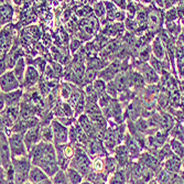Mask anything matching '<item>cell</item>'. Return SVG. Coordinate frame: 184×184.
<instances>
[{
  "label": "cell",
  "instance_id": "obj_1",
  "mask_svg": "<svg viewBox=\"0 0 184 184\" xmlns=\"http://www.w3.org/2000/svg\"><path fill=\"white\" fill-rule=\"evenodd\" d=\"M70 165L72 169H75L82 175L87 177L90 172H92L90 168L93 167V163L90 162L88 155L82 148L75 149V154L73 157V160L70 162Z\"/></svg>",
  "mask_w": 184,
  "mask_h": 184
},
{
  "label": "cell",
  "instance_id": "obj_2",
  "mask_svg": "<svg viewBox=\"0 0 184 184\" xmlns=\"http://www.w3.org/2000/svg\"><path fill=\"white\" fill-rule=\"evenodd\" d=\"M9 145L12 158H20L27 154V147L24 143V135L12 133L9 137Z\"/></svg>",
  "mask_w": 184,
  "mask_h": 184
},
{
  "label": "cell",
  "instance_id": "obj_3",
  "mask_svg": "<svg viewBox=\"0 0 184 184\" xmlns=\"http://www.w3.org/2000/svg\"><path fill=\"white\" fill-rule=\"evenodd\" d=\"M1 93H10L15 90H18L20 87V82L17 80L16 75L11 71H7L5 74L1 75Z\"/></svg>",
  "mask_w": 184,
  "mask_h": 184
},
{
  "label": "cell",
  "instance_id": "obj_4",
  "mask_svg": "<svg viewBox=\"0 0 184 184\" xmlns=\"http://www.w3.org/2000/svg\"><path fill=\"white\" fill-rule=\"evenodd\" d=\"M52 129H53L54 135V143L56 145H66L68 141V131L70 129L58 122V120L52 121Z\"/></svg>",
  "mask_w": 184,
  "mask_h": 184
},
{
  "label": "cell",
  "instance_id": "obj_5",
  "mask_svg": "<svg viewBox=\"0 0 184 184\" xmlns=\"http://www.w3.org/2000/svg\"><path fill=\"white\" fill-rule=\"evenodd\" d=\"M41 138V127L36 126L33 128H30L24 133V143H25L27 150L30 152L36 145H39Z\"/></svg>",
  "mask_w": 184,
  "mask_h": 184
},
{
  "label": "cell",
  "instance_id": "obj_6",
  "mask_svg": "<svg viewBox=\"0 0 184 184\" xmlns=\"http://www.w3.org/2000/svg\"><path fill=\"white\" fill-rule=\"evenodd\" d=\"M10 159H11V150L9 145V139L7 138V135L1 131V164L5 170H7L12 164V162H10Z\"/></svg>",
  "mask_w": 184,
  "mask_h": 184
},
{
  "label": "cell",
  "instance_id": "obj_7",
  "mask_svg": "<svg viewBox=\"0 0 184 184\" xmlns=\"http://www.w3.org/2000/svg\"><path fill=\"white\" fill-rule=\"evenodd\" d=\"M39 77V71L36 70L33 65H29L27 67V71H25V74H24V80L23 83H22V86L25 88H31L32 86H34L38 83Z\"/></svg>",
  "mask_w": 184,
  "mask_h": 184
},
{
  "label": "cell",
  "instance_id": "obj_8",
  "mask_svg": "<svg viewBox=\"0 0 184 184\" xmlns=\"http://www.w3.org/2000/svg\"><path fill=\"white\" fill-rule=\"evenodd\" d=\"M23 95L22 90H13L10 93H1V98L5 100L6 108L8 107H16L21 100V97Z\"/></svg>",
  "mask_w": 184,
  "mask_h": 184
},
{
  "label": "cell",
  "instance_id": "obj_9",
  "mask_svg": "<svg viewBox=\"0 0 184 184\" xmlns=\"http://www.w3.org/2000/svg\"><path fill=\"white\" fill-rule=\"evenodd\" d=\"M48 180V175L43 170L39 167H32L29 173V181L33 184H39Z\"/></svg>",
  "mask_w": 184,
  "mask_h": 184
},
{
  "label": "cell",
  "instance_id": "obj_10",
  "mask_svg": "<svg viewBox=\"0 0 184 184\" xmlns=\"http://www.w3.org/2000/svg\"><path fill=\"white\" fill-rule=\"evenodd\" d=\"M115 154H116V161L119 167H126L129 159V152L127 150L126 145H118L115 150Z\"/></svg>",
  "mask_w": 184,
  "mask_h": 184
},
{
  "label": "cell",
  "instance_id": "obj_11",
  "mask_svg": "<svg viewBox=\"0 0 184 184\" xmlns=\"http://www.w3.org/2000/svg\"><path fill=\"white\" fill-rule=\"evenodd\" d=\"M125 145H126L127 150H128L129 154H130L131 157L132 158L138 157L140 149H139L138 145H137V141L135 140V138H132L130 135H126V136H125Z\"/></svg>",
  "mask_w": 184,
  "mask_h": 184
},
{
  "label": "cell",
  "instance_id": "obj_12",
  "mask_svg": "<svg viewBox=\"0 0 184 184\" xmlns=\"http://www.w3.org/2000/svg\"><path fill=\"white\" fill-rule=\"evenodd\" d=\"M25 71H27V68H25V61H24L23 58H21L17 62L15 68H13V71H12V72H13V74L16 75V77H17V80L20 82V84H21V83H23Z\"/></svg>",
  "mask_w": 184,
  "mask_h": 184
},
{
  "label": "cell",
  "instance_id": "obj_13",
  "mask_svg": "<svg viewBox=\"0 0 184 184\" xmlns=\"http://www.w3.org/2000/svg\"><path fill=\"white\" fill-rule=\"evenodd\" d=\"M12 15H13V9L11 6L7 2L1 3V25H5L11 21Z\"/></svg>",
  "mask_w": 184,
  "mask_h": 184
},
{
  "label": "cell",
  "instance_id": "obj_14",
  "mask_svg": "<svg viewBox=\"0 0 184 184\" xmlns=\"http://www.w3.org/2000/svg\"><path fill=\"white\" fill-rule=\"evenodd\" d=\"M66 177H67L70 184H80L83 180V175L78 171H76L75 169H72V168L66 170Z\"/></svg>",
  "mask_w": 184,
  "mask_h": 184
},
{
  "label": "cell",
  "instance_id": "obj_15",
  "mask_svg": "<svg viewBox=\"0 0 184 184\" xmlns=\"http://www.w3.org/2000/svg\"><path fill=\"white\" fill-rule=\"evenodd\" d=\"M180 165H181V162H180L179 158L172 157L165 163V170L169 172H177L180 169Z\"/></svg>",
  "mask_w": 184,
  "mask_h": 184
},
{
  "label": "cell",
  "instance_id": "obj_16",
  "mask_svg": "<svg viewBox=\"0 0 184 184\" xmlns=\"http://www.w3.org/2000/svg\"><path fill=\"white\" fill-rule=\"evenodd\" d=\"M41 137L44 140V142H50L54 141V135L52 126H43L41 128Z\"/></svg>",
  "mask_w": 184,
  "mask_h": 184
},
{
  "label": "cell",
  "instance_id": "obj_17",
  "mask_svg": "<svg viewBox=\"0 0 184 184\" xmlns=\"http://www.w3.org/2000/svg\"><path fill=\"white\" fill-rule=\"evenodd\" d=\"M152 51H153L154 56L158 60H161V58H163V56H164V50H163V48H162L161 41L158 39V38L154 40V42H153V44H152Z\"/></svg>",
  "mask_w": 184,
  "mask_h": 184
},
{
  "label": "cell",
  "instance_id": "obj_18",
  "mask_svg": "<svg viewBox=\"0 0 184 184\" xmlns=\"http://www.w3.org/2000/svg\"><path fill=\"white\" fill-rule=\"evenodd\" d=\"M98 76H99V78L100 80H108V82H112L113 78H115L117 76V74L108 66V67H106V68H104V70L100 71V72L98 73Z\"/></svg>",
  "mask_w": 184,
  "mask_h": 184
},
{
  "label": "cell",
  "instance_id": "obj_19",
  "mask_svg": "<svg viewBox=\"0 0 184 184\" xmlns=\"http://www.w3.org/2000/svg\"><path fill=\"white\" fill-rule=\"evenodd\" d=\"M93 10H94V13L96 15L97 18H104V16L107 13L105 3L102 2V1H97V2H95Z\"/></svg>",
  "mask_w": 184,
  "mask_h": 184
},
{
  "label": "cell",
  "instance_id": "obj_20",
  "mask_svg": "<svg viewBox=\"0 0 184 184\" xmlns=\"http://www.w3.org/2000/svg\"><path fill=\"white\" fill-rule=\"evenodd\" d=\"M93 86H94V90L95 92L97 93V95L98 96H102V95L105 94V90L107 88L106 84H105V80H100V78H98V80H96L94 82V84H93Z\"/></svg>",
  "mask_w": 184,
  "mask_h": 184
},
{
  "label": "cell",
  "instance_id": "obj_21",
  "mask_svg": "<svg viewBox=\"0 0 184 184\" xmlns=\"http://www.w3.org/2000/svg\"><path fill=\"white\" fill-rule=\"evenodd\" d=\"M53 184H68L66 173H64L62 170L58 171L55 174V177H53Z\"/></svg>",
  "mask_w": 184,
  "mask_h": 184
},
{
  "label": "cell",
  "instance_id": "obj_22",
  "mask_svg": "<svg viewBox=\"0 0 184 184\" xmlns=\"http://www.w3.org/2000/svg\"><path fill=\"white\" fill-rule=\"evenodd\" d=\"M171 147H172V149L174 150V152L177 153V154H179L180 157H183L184 155V147L182 145L181 142H179V141H177V140H173L172 142H171Z\"/></svg>",
  "mask_w": 184,
  "mask_h": 184
},
{
  "label": "cell",
  "instance_id": "obj_23",
  "mask_svg": "<svg viewBox=\"0 0 184 184\" xmlns=\"http://www.w3.org/2000/svg\"><path fill=\"white\" fill-rule=\"evenodd\" d=\"M105 168V163L103 162L100 159H96L93 163V169H94V172L99 173L103 171V169Z\"/></svg>",
  "mask_w": 184,
  "mask_h": 184
},
{
  "label": "cell",
  "instance_id": "obj_24",
  "mask_svg": "<svg viewBox=\"0 0 184 184\" xmlns=\"http://www.w3.org/2000/svg\"><path fill=\"white\" fill-rule=\"evenodd\" d=\"M139 56H140L141 60L147 61L149 58H151L150 56V46H145V48H142L140 52H139Z\"/></svg>",
  "mask_w": 184,
  "mask_h": 184
},
{
  "label": "cell",
  "instance_id": "obj_25",
  "mask_svg": "<svg viewBox=\"0 0 184 184\" xmlns=\"http://www.w3.org/2000/svg\"><path fill=\"white\" fill-rule=\"evenodd\" d=\"M127 11H128V17L130 18V19H131V18L135 17V15L137 13L135 2H132V1H128V6H127Z\"/></svg>",
  "mask_w": 184,
  "mask_h": 184
},
{
  "label": "cell",
  "instance_id": "obj_26",
  "mask_svg": "<svg viewBox=\"0 0 184 184\" xmlns=\"http://www.w3.org/2000/svg\"><path fill=\"white\" fill-rule=\"evenodd\" d=\"M80 45H82V41L78 39H73L71 42V52L72 53H75L77 50H80Z\"/></svg>",
  "mask_w": 184,
  "mask_h": 184
},
{
  "label": "cell",
  "instance_id": "obj_27",
  "mask_svg": "<svg viewBox=\"0 0 184 184\" xmlns=\"http://www.w3.org/2000/svg\"><path fill=\"white\" fill-rule=\"evenodd\" d=\"M136 127H137V130H138L139 132H143V131L147 130V128H148V125H147V122H145L143 119H139V120L137 121Z\"/></svg>",
  "mask_w": 184,
  "mask_h": 184
},
{
  "label": "cell",
  "instance_id": "obj_28",
  "mask_svg": "<svg viewBox=\"0 0 184 184\" xmlns=\"http://www.w3.org/2000/svg\"><path fill=\"white\" fill-rule=\"evenodd\" d=\"M52 68L54 70V72L56 73V75L60 77V76H62V75H64L63 73H64V70H63V67H62V64H60V63H53L52 64Z\"/></svg>",
  "mask_w": 184,
  "mask_h": 184
},
{
  "label": "cell",
  "instance_id": "obj_29",
  "mask_svg": "<svg viewBox=\"0 0 184 184\" xmlns=\"http://www.w3.org/2000/svg\"><path fill=\"white\" fill-rule=\"evenodd\" d=\"M150 62H151V65L154 67V70H157V71L162 70V64H161V62L158 60L157 58H154V56H151Z\"/></svg>",
  "mask_w": 184,
  "mask_h": 184
},
{
  "label": "cell",
  "instance_id": "obj_30",
  "mask_svg": "<svg viewBox=\"0 0 184 184\" xmlns=\"http://www.w3.org/2000/svg\"><path fill=\"white\" fill-rule=\"evenodd\" d=\"M56 120H58V122H61L62 125H64L65 127L71 126V125H72V122L74 121L72 118H67V117H61V118H58Z\"/></svg>",
  "mask_w": 184,
  "mask_h": 184
},
{
  "label": "cell",
  "instance_id": "obj_31",
  "mask_svg": "<svg viewBox=\"0 0 184 184\" xmlns=\"http://www.w3.org/2000/svg\"><path fill=\"white\" fill-rule=\"evenodd\" d=\"M175 18H177V12H175V10H169L167 15V19L169 20V21H173Z\"/></svg>",
  "mask_w": 184,
  "mask_h": 184
},
{
  "label": "cell",
  "instance_id": "obj_32",
  "mask_svg": "<svg viewBox=\"0 0 184 184\" xmlns=\"http://www.w3.org/2000/svg\"><path fill=\"white\" fill-rule=\"evenodd\" d=\"M114 3L117 6V7H120L121 9H127V6H128L127 1H125V0H119V1H114Z\"/></svg>",
  "mask_w": 184,
  "mask_h": 184
},
{
  "label": "cell",
  "instance_id": "obj_33",
  "mask_svg": "<svg viewBox=\"0 0 184 184\" xmlns=\"http://www.w3.org/2000/svg\"><path fill=\"white\" fill-rule=\"evenodd\" d=\"M125 19V13L124 11H117L116 16H115V20H117V21H121V20Z\"/></svg>",
  "mask_w": 184,
  "mask_h": 184
},
{
  "label": "cell",
  "instance_id": "obj_34",
  "mask_svg": "<svg viewBox=\"0 0 184 184\" xmlns=\"http://www.w3.org/2000/svg\"><path fill=\"white\" fill-rule=\"evenodd\" d=\"M72 15V10L71 9H67L64 11V15H63V21L64 22H67L68 21V18H70V16Z\"/></svg>",
  "mask_w": 184,
  "mask_h": 184
},
{
  "label": "cell",
  "instance_id": "obj_35",
  "mask_svg": "<svg viewBox=\"0 0 184 184\" xmlns=\"http://www.w3.org/2000/svg\"><path fill=\"white\" fill-rule=\"evenodd\" d=\"M39 184H53L52 183V181L51 180H45V181H43V182H41V183H39Z\"/></svg>",
  "mask_w": 184,
  "mask_h": 184
},
{
  "label": "cell",
  "instance_id": "obj_36",
  "mask_svg": "<svg viewBox=\"0 0 184 184\" xmlns=\"http://www.w3.org/2000/svg\"><path fill=\"white\" fill-rule=\"evenodd\" d=\"M80 184H92L90 182H83V183H80Z\"/></svg>",
  "mask_w": 184,
  "mask_h": 184
},
{
  "label": "cell",
  "instance_id": "obj_37",
  "mask_svg": "<svg viewBox=\"0 0 184 184\" xmlns=\"http://www.w3.org/2000/svg\"><path fill=\"white\" fill-rule=\"evenodd\" d=\"M100 184H104V183H100Z\"/></svg>",
  "mask_w": 184,
  "mask_h": 184
},
{
  "label": "cell",
  "instance_id": "obj_38",
  "mask_svg": "<svg viewBox=\"0 0 184 184\" xmlns=\"http://www.w3.org/2000/svg\"><path fill=\"white\" fill-rule=\"evenodd\" d=\"M25 184H29V183H25Z\"/></svg>",
  "mask_w": 184,
  "mask_h": 184
},
{
  "label": "cell",
  "instance_id": "obj_39",
  "mask_svg": "<svg viewBox=\"0 0 184 184\" xmlns=\"http://www.w3.org/2000/svg\"><path fill=\"white\" fill-rule=\"evenodd\" d=\"M183 23H184V21H183Z\"/></svg>",
  "mask_w": 184,
  "mask_h": 184
}]
</instances>
